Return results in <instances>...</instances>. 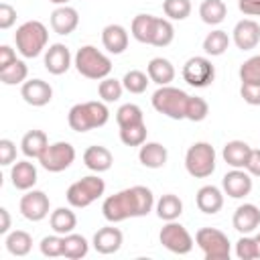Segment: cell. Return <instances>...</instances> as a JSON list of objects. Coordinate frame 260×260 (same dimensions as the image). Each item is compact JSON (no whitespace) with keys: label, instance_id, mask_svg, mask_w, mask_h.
<instances>
[{"label":"cell","instance_id":"cell-1","mask_svg":"<svg viewBox=\"0 0 260 260\" xmlns=\"http://www.w3.org/2000/svg\"><path fill=\"white\" fill-rule=\"evenodd\" d=\"M152 207H154V195L148 187H142V185L122 189V191L106 197L102 203L104 217L110 223H118L128 217H142V215L150 213Z\"/></svg>","mask_w":260,"mask_h":260},{"label":"cell","instance_id":"cell-2","mask_svg":"<svg viewBox=\"0 0 260 260\" xmlns=\"http://www.w3.org/2000/svg\"><path fill=\"white\" fill-rule=\"evenodd\" d=\"M108 118H110V112L104 102H83V104H75L69 110L67 122H69L71 130L87 132L91 128L104 126L108 122Z\"/></svg>","mask_w":260,"mask_h":260},{"label":"cell","instance_id":"cell-3","mask_svg":"<svg viewBox=\"0 0 260 260\" xmlns=\"http://www.w3.org/2000/svg\"><path fill=\"white\" fill-rule=\"evenodd\" d=\"M47 41H49L47 26L43 22H39V20H26V22H22L16 28V35H14L16 49L26 59L39 57L43 53V49L47 47Z\"/></svg>","mask_w":260,"mask_h":260},{"label":"cell","instance_id":"cell-4","mask_svg":"<svg viewBox=\"0 0 260 260\" xmlns=\"http://www.w3.org/2000/svg\"><path fill=\"white\" fill-rule=\"evenodd\" d=\"M73 65L79 71V75H83L87 79H104V77H108L112 73V61H110V57L104 55L93 45L81 47L75 53Z\"/></svg>","mask_w":260,"mask_h":260},{"label":"cell","instance_id":"cell-5","mask_svg":"<svg viewBox=\"0 0 260 260\" xmlns=\"http://www.w3.org/2000/svg\"><path fill=\"white\" fill-rule=\"evenodd\" d=\"M187 102H189V93L171 85H158V89L152 93V108L158 114H165L167 118L173 120H185Z\"/></svg>","mask_w":260,"mask_h":260},{"label":"cell","instance_id":"cell-6","mask_svg":"<svg viewBox=\"0 0 260 260\" xmlns=\"http://www.w3.org/2000/svg\"><path fill=\"white\" fill-rule=\"evenodd\" d=\"M104 191H106L104 179H100L98 175H87V177L71 183L65 197L71 207H87L95 199H100L104 195Z\"/></svg>","mask_w":260,"mask_h":260},{"label":"cell","instance_id":"cell-7","mask_svg":"<svg viewBox=\"0 0 260 260\" xmlns=\"http://www.w3.org/2000/svg\"><path fill=\"white\" fill-rule=\"evenodd\" d=\"M185 169L195 179H205L215 171V150L209 142H193L185 154Z\"/></svg>","mask_w":260,"mask_h":260},{"label":"cell","instance_id":"cell-8","mask_svg":"<svg viewBox=\"0 0 260 260\" xmlns=\"http://www.w3.org/2000/svg\"><path fill=\"white\" fill-rule=\"evenodd\" d=\"M195 242L201 248L205 260H228L232 254V246L228 236L215 228H201L195 234Z\"/></svg>","mask_w":260,"mask_h":260},{"label":"cell","instance_id":"cell-9","mask_svg":"<svg viewBox=\"0 0 260 260\" xmlns=\"http://www.w3.org/2000/svg\"><path fill=\"white\" fill-rule=\"evenodd\" d=\"M75 160V148L69 142H53L47 146V150L39 156V162L49 173H61L71 167Z\"/></svg>","mask_w":260,"mask_h":260},{"label":"cell","instance_id":"cell-10","mask_svg":"<svg viewBox=\"0 0 260 260\" xmlns=\"http://www.w3.org/2000/svg\"><path fill=\"white\" fill-rule=\"evenodd\" d=\"M158 240L173 254H189L193 250V238H191V234L177 219L175 221H167L162 225V230L158 234Z\"/></svg>","mask_w":260,"mask_h":260},{"label":"cell","instance_id":"cell-11","mask_svg":"<svg viewBox=\"0 0 260 260\" xmlns=\"http://www.w3.org/2000/svg\"><path fill=\"white\" fill-rule=\"evenodd\" d=\"M215 77V67L207 57H191L183 65V79L193 87H207Z\"/></svg>","mask_w":260,"mask_h":260},{"label":"cell","instance_id":"cell-12","mask_svg":"<svg viewBox=\"0 0 260 260\" xmlns=\"http://www.w3.org/2000/svg\"><path fill=\"white\" fill-rule=\"evenodd\" d=\"M20 213L22 217H26L28 221H41L49 215V209H51V201L49 197L39 191V189H28L22 197H20Z\"/></svg>","mask_w":260,"mask_h":260},{"label":"cell","instance_id":"cell-13","mask_svg":"<svg viewBox=\"0 0 260 260\" xmlns=\"http://www.w3.org/2000/svg\"><path fill=\"white\" fill-rule=\"evenodd\" d=\"M221 187H223L225 195H230L232 199H242V197L250 195V191H252V175L244 169H234L223 175Z\"/></svg>","mask_w":260,"mask_h":260},{"label":"cell","instance_id":"cell-14","mask_svg":"<svg viewBox=\"0 0 260 260\" xmlns=\"http://www.w3.org/2000/svg\"><path fill=\"white\" fill-rule=\"evenodd\" d=\"M20 95L28 106L41 108L53 100V87L43 79H28L20 87Z\"/></svg>","mask_w":260,"mask_h":260},{"label":"cell","instance_id":"cell-15","mask_svg":"<svg viewBox=\"0 0 260 260\" xmlns=\"http://www.w3.org/2000/svg\"><path fill=\"white\" fill-rule=\"evenodd\" d=\"M234 43L242 51H250L260 43V24L252 18H244L234 26Z\"/></svg>","mask_w":260,"mask_h":260},{"label":"cell","instance_id":"cell-16","mask_svg":"<svg viewBox=\"0 0 260 260\" xmlns=\"http://www.w3.org/2000/svg\"><path fill=\"white\" fill-rule=\"evenodd\" d=\"M234 230L240 234H252L260 225V209L254 203H244L234 211Z\"/></svg>","mask_w":260,"mask_h":260},{"label":"cell","instance_id":"cell-17","mask_svg":"<svg viewBox=\"0 0 260 260\" xmlns=\"http://www.w3.org/2000/svg\"><path fill=\"white\" fill-rule=\"evenodd\" d=\"M71 67V53L65 45L55 43L45 53V69L53 75H63Z\"/></svg>","mask_w":260,"mask_h":260},{"label":"cell","instance_id":"cell-18","mask_svg":"<svg viewBox=\"0 0 260 260\" xmlns=\"http://www.w3.org/2000/svg\"><path fill=\"white\" fill-rule=\"evenodd\" d=\"M122 242H124V236L114 225L100 228L95 232V236H93V248L100 254H114V252H118L122 248Z\"/></svg>","mask_w":260,"mask_h":260},{"label":"cell","instance_id":"cell-19","mask_svg":"<svg viewBox=\"0 0 260 260\" xmlns=\"http://www.w3.org/2000/svg\"><path fill=\"white\" fill-rule=\"evenodd\" d=\"M79 24V14L75 8L63 4L51 12V28L57 35H71Z\"/></svg>","mask_w":260,"mask_h":260},{"label":"cell","instance_id":"cell-20","mask_svg":"<svg viewBox=\"0 0 260 260\" xmlns=\"http://www.w3.org/2000/svg\"><path fill=\"white\" fill-rule=\"evenodd\" d=\"M102 45L112 55H122L128 49V32L122 24H108L102 30Z\"/></svg>","mask_w":260,"mask_h":260},{"label":"cell","instance_id":"cell-21","mask_svg":"<svg viewBox=\"0 0 260 260\" xmlns=\"http://www.w3.org/2000/svg\"><path fill=\"white\" fill-rule=\"evenodd\" d=\"M195 203L199 211L213 215L223 207V193L215 185H203L195 195Z\"/></svg>","mask_w":260,"mask_h":260},{"label":"cell","instance_id":"cell-22","mask_svg":"<svg viewBox=\"0 0 260 260\" xmlns=\"http://www.w3.org/2000/svg\"><path fill=\"white\" fill-rule=\"evenodd\" d=\"M250 152H252V146L244 140H230L223 150H221V156L223 160L234 167V169H246V162L250 158Z\"/></svg>","mask_w":260,"mask_h":260},{"label":"cell","instance_id":"cell-23","mask_svg":"<svg viewBox=\"0 0 260 260\" xmlns=\"http://www.w3.org/2000/svg\"><path fill=\"white\" fill-rule=\"evenodd\" d=\"M83 162L89 171L93 173H104L112 167L114 162V156L112 152L106 148V146H100V144H93V146H87L85 152H83Z\"/></svg>","mask_w":260,"mask_h":260},{"label":"cell","instance_id":"cell-24","mask_svg":"<svg viewBox=\"0 0 260 260\" xmlns=\"http://www.w3.org/2000/svg\"><path fill=\"white\" fill-rule=\"evenodd\" d=\"M10 179H12V185L20 191H28L35 187L37 183V169L32 162L28 160H18L12 165L10 169Z\"/></svg>","mask_w":260,"mask_h":260},{"label":"cell","instance_id":"cell-25","mask_svg":"<svg viewBox=\"0 0 260 260\" xmlns=\"http://www.w3.org/2000/svg\"><path fill=\"white\" fill-rule=\"evenodd\" d=\"M146 73L150 77L152 83L156 85H169L173 79H175V67L169 59L165 57H154L148 61L146 65Z\"/></svg>","mask_w":260,"mask_h":260},{"label":"cell","instance_id":"cell-26","mask_svg":"<svg viewBox=\"0 0 260 260\" xmlns=\"http://www.w3.org/2000/svg\"><path fill=\"white\" fill-rule=\"evenodd\" d=\"M138 158L146 169H160L165 167L169 152L160 142H144L138 150Z\"/></svg>","mask_w":260,"mask_h":260},{"label":"cell","instance_id":"cell-27","mask_svg":"<svg viewBox=\"0 0 260 260\" xmlns=\"http://www.w3.org/2000/svg\"><path fill=\"white\" fill-rule=\"evenodd\" d=\"M49 146V138L43 130H28L20 140V150L26 158H39Z\"/></svg>","mask_w":260,"mask_h":260},{"label":"cell","instance_id":"cell-28","mask_svg":"<svg viewBox=\"0 0 260 260\" xmlns=\"http://www.w3.org/2000/svg\"><path fill=\"white\" fill-rule=\"evenodd\" d=\"M49 223H51V228H53L55 234L67 236V234H71V232L75 230L77 217H75V213H73L69 207H57L55 211H51Z\"/></svg>","mask_w":260,"mask_h":260},{"label":"cell","instance_id":"cell-29","mask_svg":"<svg viewBox=\"0 0 260 260\" xmlns=\"http://www.w3.org/2000/svg\"><path fill=\"white\" fill-rule=\"evenodd\" d=\"M154 22H156V16H152V14H136L132 24H130L132 37L138 43L150 45L152 43V32H154Z\"/></svg>","mask_w":260,"mask_h":260},{"label":"cell","instance_id":"cell-30","mask_svg":"<svg viewBox=\"0 0 260 260\" xmlns=\"http://www.w3.org/2000/svg\"><path fill=\"white\" fill-rule=\"evenodd\" d=\"M183 213V201L175 193H167L156 201V215L162 221H175Z\"/></svg>","mask_w":260,"mask_h":260},{"label":"cell","instance_id":"cell-31","mask_svg":"<svg viewBox=\"0 0 260 260\" xmlns=\"http://www.w3.org/2000/svg\"><path fill=\"white\" fill-rule=\"evenodd\" d=\"M6 250L12 254V256H26L32 248V238L28 232L24 230H14L6 236Z\"/></svg>","mask_w":260,"mask_h":260},{"label":"cell","instance_id":"cell-32","mask_svg":"<svg viewBox=\"0 0 260 260\" xmlns=\"http://www.w3.org/2000/svg\"><path fill=\"white\" fill-rule=\"evenodd\" d=\"M228 14V6L223 0H203L199 6V16L205 24H219Z\"/></svg>","mask_w":260,"mask_h":260},{"label":"cell","instance_id":"cell-33","mask_svg":"<svg viewBox=\"0 0 260 260\" xmlns=\"http://www.w3.org/2000/svg\"><path fill=\"white\" fill-rule=\"evenodd\" d=\"M87 250H89V244H87V240L83 236L73 234V232L63 236V256L65 258L79 260V258H83L87 254Z\"/></svg>","mask_w":260,"mask_h":260},{"label":"cell","instance_id":"cell-34","mask_svg":"<svg viewBox=\"0 0 260 260\" xmlns=\"http://www.w3.org/2000/svg\"><path fill=\"white\" fill-rule=\"evenodd\" d=\"M228 47H230V37H228V32L225 30H211L205 39H203V51L207 53V55H211V57H219V55H223L225 51H228Z\"/></svg>","mask_w":260,"mask_h":260},{"label":"cell","instance_id":"cell-35","mask_svg":"<svg viewBox=\"0 0 260 260\" xmlns=\"http://www.w3.org/2000/svg\"><path fill=\"white\" fill-rule=\"evenodd\" d=\"M28 75V67L24 61L16 59L12 65H8L6 69H0V81L4 85H16V83H24Z\"/></svg>","mask_w":260,"mask_h":260},{"label":"cell","instance_id":"cell-36","mask_svg":"<svg viewBox=\"0 0 260 260\" xmlns=\"http://www.w3.org/2000/svg\"><path fill=\"white\" fill-rule=\"evenodd\" d=\"M175 39V28L171 24L169 18H160L156 16V22H154V32H152V43L154 47H167L171 45Z\"/></svg>","mask_w":260,"mask_h":260},{"label":"cell","instance_id":"cell-37","mask_svg":"<svg viewBox=\"0 0 260 260\" xmlns=\"http://www.w3.org/2000/svg\"><path fill=\"white\" fill-rule=\"evenodd\" d=\"M146 124H132V126H124L120 128V140L126 146H142L146 142Z\"/></svg>","mask_w":260,"mask_h":260},{"label":"cell","instance_id":"cell-38","mask_svg":"<svg viewBox=\"0 0 260 260\" xmlns=\"http://www.w3.org/2000/svg\"><path fill=\"white\" fill-rule=\"evenodd\" d=\"M116 122H118L120 128L132 126V124H140V122H144V114L136 104H124L116 112Z\"/></svg>","mask_w":260,"mask_h":260},{"label":"cell","instance_id":"cell-39","mask_svg":"<svg viewBox=\"0 0 260 260\" xmlns=\"http://www.w3.org/2000/svg\"><path fill=\"white\" fill-rule=\"evenodd\" d=\"M148 81H150L148 73H144V71H140V69H132V71H128V73L124 75L122 85H124V89L130 91V93H142V91H146Z\"/></svg>","mask_w":260,"mask_h":260},{"label":"cell","instance_id":"cell-40","mask_svg":"<svg viewBox=\"0 0 260 260\" xmlns=\"http://www.w3.org/2000/svg\"><path fill=\"white\" fill-rule=\"evenodd\" d=\"M122 91H124V85L122 81L114 79V77H104L100 79V85H98V93L104 102H118L122 98Z\"/></svg>","mask_w":260,"mask_h":260},{"label":"cell","instance_id":"cell-41","mask_svg":"<svg viewBox=\"0 0 260 260\" xmlns=\"http://www.w3.org/2000/svg\"><path fill=\"white\" fill-rule=\"evenodd\" d=\"M209 114V106L203 98L199 95H189V102H187V110H185V118L191 120V122H201L205 120Z\"/></svg>","mask_w":260,"mask_h":260},{"label":"cell","instance_id":"cell-42","mask_svg":"<svg viewBox=\"0 0 260 260\" xmlns=\"http://www.w3.org/2000/svg\"><path fill=\"white\" fill-rule=\"evenodd\" d=\"M162 10L171 20H185L191 14V0H165Z\"/></svg>","mask_w":260,"mask_h":260},{"label":"cell","instance_id":"cell-43","mask_svg":"<svg viewBox=\"0 0 260 260\" xmlns=\"http://www.w3.org/2000/svg\"><path fill=\"white\" fill-rule=\"evenodd\" d=\"M240 79L242 83H260V55H254L242 63Z\"/></svg>","mask_w":260,"mask_h":260},{"label":"cell","instance_id":"cell-44","mask_svg":"<svg viewBox=\"0 0 260 260\" xmlns=\"http://www.w3.org/2000/svg\"><path fill=\"white\" fill-rule=\"evenodd\" d=\"M236 256L240 260H254L258 258V248H256V240L248 234H242V238L236 242Z\"/></svg>","mask_w":260,"mask_h":260},{"label":"cell","instance_id":"cell-45","mask_svg":"<svg viewBox=\"0 0 260 260\" xmlns=\"http://www.w3.org/2000/svg\"><path fill=\"white\" fill-rule=\"evenodd\" d=\"M41 254H43V256H49V258L63 256V236H61V234L45 236V238L41 240Z\"/></svg>","mask_w":260,"mask_h":260},{"label":"cell","instance_id":"cell-46","mask_svg":"<svg viewBox=\"0 0 260 260\" xmlns=\"http://www.w3.org/2000/svg\"><path fill=\"white\" fill-rule=\"evenodd\" d=\"M240 95L250 106H260V83H242Z\"/></svg>","mask_w":260,"mask_h":260},{"label":"cell","instance_id":"cell-47","mask_svg":"<svg viewBox=\"0 0 260 260\" xmlns=\"http://www.w3.org/2000/svg\"><path fill=\"white\" fill-rule=\"evenodd\" d=\"M16 160V144L8 138H2L0 140V165L2 167H8Z\"/></svg>","mask_w":260,"mask_h":260},{"label":"cell","instance_id":"cell-48","mask_svg":"<svg viewBox=\"0 0 260 260\" xmlns=\"http://www.w3.org/2000/svg\"><path fill=\"white\" fill-rule=\"evenodd\" d=\"M14 22H16V10H14L10 4L2 2V4H0V28L6 30V28H10Z\"/></svg>","mask_w":260,"mask_h":260},{"label":"cell","instance_id":"cell-49","mask_svg":"<svg viewBox=\"0 0 260 260\" xmlns=\"http://www.w3.org/2000/svg\"><path fill=\"white\" fill-rule=\"evenodd\" d=\"M246 171H248L252 177H260V148H252L250 158H248V162H246Z\"/></svg>","mask_w":260,"mask_h":260},{"label":"cell","instance_id":"cell-50","mask_svg":"<svg viewBox=\"0 0 260 260\" xmlns=\"http://www.w3.org/2000/svg\"><path fill=\"white\" fill-rule=\"evenodd\" d=\"M238 8L246 16H260V0H238Z\"/></svg>","mask_w":260,"mask_h":260},{"label":"cell","instance_id":"cell-51","mask_svg":"<svg viewBox=\"0 0 260 260\" xmlns=\"http://www.w3.org/2000/svg\"><path fill=\"white\" fill-rule=\"evenodd\" d=\"M14 61H16L14 49L8 47V45H2V47H0V69H6V67L12 65Z\"/></svg>","mask_w":260,"mask_h":260},{"label":"cell","instance_id":"cell-52","mask_svg":"<svg viewBox=\"0 0 260 260\" xmlns=\"http://www.w3.org/2000/svg\"><path fill=\"white\" fill-rule=\"evenodd\" d=\"M10 230V213L6 207H0V234H8Z\"/></svg>","mask_w":260,"mask_h":260},{"label":"cell","instance_id":"cell-53","mask_svg":"<svg viewBox=\"0 0 260 260\" xmlns=\"http://www.w3.org/2000/svg\"><path fill=\"white\" fill-rule=\"evenodd\" d=\"M254 240H256V248H258V258H260V234H256V236H254Z\"/></svg>","mask_w":260,"mask_h":260},{"label":"cell","instance_id":"cell-54","mask_svg":"<svg viewBox=\"0 0 260 260\" xmlns=\"http://www.w3.org/2000/svg\"><path fill=\"white\" fill-rule=\"evenodd\" d=\"M49 2H53V4H59V6H63V4H67L69 0H49Z\"/></svg>","mask_w":260,"mask_h":260}]
</instances>
